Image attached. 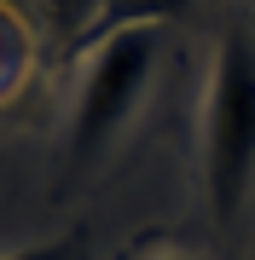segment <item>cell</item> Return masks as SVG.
<instances>
[{
  "label": "cell",
  "mask_w": 255,
  "mask_h": 260,
  "mask_svg": "<svg viewBox=\"0 0 255 260\" xmlns=\"http://www.w3.org/2000/svg\"><path fill=\"white\" fill-rule=\"evenodd\" d=\"M162 41H168V29L145 23V29H116L81 52V87L70 99V139H64L70 168H87L93 156H104L122 139V127L139 116Z\"/></svg>",
  "instance_id": "2"
},
{
  "label": "cell",
  "mask_w": 255,
  "mask_h": 260,
  "mask_svg": "<svg viewBox=\"0 0 255 260\" xmlns=\"http://www.w3.org/2000/svg\"><path fill=\"white\" fill-rule=\"evenodd\" d=\"M23 70H29V29L12 6H0V99L23 81Z\"/></svg>",
  "instance_id": "4"
},
{
  "label": "cell",
  "mask_w": 255,
  "mask_h": 260,
  "mask_svg": "<svg viewBox=\"0 0 255 260\" xmlns=\"http://www.w3.org/2000/svg\"><path fill=\"white\" fill-rule=\"evenodd\" d=\"M99 12H104V0H41V18H47L70 47L87 35V23H93Z\"/></svg>",
  "instance_id": "5"
},
{
  "label": "cell",
  "mask_w": 255,
  "mask_h": 260,
  "mask_svg": "<svg viewBox=\"0 0 255 260\" xmlns=\"http://www.w3.org/2000/svg\"><path fill=\"white\" fill-rule=\"evenodd\" d=\"M145 260H191L186 249H157V254H145Z\"/></svg>",
  "instance_id": "7"
},
{
  "label": "cell",
  "mask_w": 255,
  "mask_h": 260,
  "mask_svg": "<svg viewBox=\"0 0 255 260\" xmlns=\"http://www.w3.org/2000/svg\"><path fill=\"white\" fill-rule=\"evenodd\" d=\"M70 249H76V243L58 237V243H41V249H12V254H0V260H70Z\"/></svg>",
  "instance_id": "6"
},
{
  "label": "cell",
  "mask_w": 255,
  "mask_h": 260,
  "mask_svg": "<svg viewBox=\"0 0 255 260\" xmlns=\"http://www.w3.org/2000/svg\"><path fill=\"white\" fill-rule=\"evenodd\" d=\"M197 174L215 225H238L255 197V41L244 29L220 35L197 110Z\"/></svg>",
  "instance_id": "1"
},
{
  "label": "cell",
  "mask_w": 255,
  "mask_h": 260,
  "mask_svg": "<svg viewBox=\"0 0 255 260\" xmlns=\"http://www.w3.org/2000/svg\"><path fill=\"white\" fill-rule=\"evenodd\" d=\"M186 12H191V0H104V12L87 23V35L76 41V52H87L93 41L116 35V29H145V23L168 29V23H180V18H186Z\"/></svg>",
  "instance_id": "3"
}]
</instances>
